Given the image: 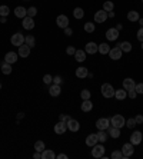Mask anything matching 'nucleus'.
<instances>
[{
  "label": "nucleus",
  "instance_id": "1",
  "mask_svg": "<svg viewBox=\"0 0 143 159\" xmlns=\"http://www.w3.org/2000/svg\"><path fill=\"white\" fill-rule=\"evenodd\" d=\"M100 92H102V95L106 98V99H110V98L114 96V92H116V90H114V88L110 85V83H103L102 88H100Z\"/></svg>",
  "mask_w": 143,
  "mask_h": 159
},
{
  "label": "nucleus",
  "instance_id": "2",
  "mask_svg": "<svg viewBox=\"0 0 143 159\" xmlns=\"http://www.w3.org/2000/svg\"><path fill=\"white\" fill-rule=\"evenodd\" d=\"M125 123L126 119L123 118V115H113L112 119H110V125L114 126V128H119V129H122L125 126Z\"/></svg>",
  "mask_w": 143,
  "mask_h": 159
},
{
  "label": "nucleus",
  "instance_id": "3",
  "mask_svg": "<svg viewBox=\"0 0 143 159\" xmlns=\"http://www.w3.org/2000/svg\"><path fill=\"white\" fill-rule=\"evenodd\" d=\"M122 153H123V158L125 159H127V158H130V156L135 153V145L133 143H125L123 146H122Z\"/></svg>",
  "mask_w": 143,
  "mask_h": 159
},
{
  "label": "nucleus",
  "instance_id": "4",
  "mask_svg": "<svg viewBox=\"0 0 143 159\" xmlns=\"http://www.w3.org/2000/svg\"><path fill=\"white\" fill-rule=\"evenodd\" d=\"M10 42H11V44H13V46H22L23 43H25V36H23L22 33H15L13 34V36L10 37Z\"/></svg>",
  "mask_w": 143,
  "mask_h": 159
},
{
  "label": "nucleus",
  "instance_id": "5",
  "mask_svg": "<svg viewBox=\"0 0 143 159\" xmlns=\"http://www.w3.org/2000/svg\"><path fill=\"white\" fill-rule=\"evenodd\" d=\"M143 141V133L140 132V130H135V132L130 135V143H133L136 146V145H140V142Z\"/></svg>",
  "mask_w": 143,
  "mask_h": 159
},
{
  "label": "nucleus",
  "instance_id": "6",
  "mask_svg": "<svg viewBox=\"0 0 143 159\" xmlns=\"http://www.w3.org/2000/svg\"><path fill=\"white\" fill-rule=\"evenodd\" d=\"M105 152H106V149H105L103 145L96 143L95 146H93V149H92V156L93 158H102V156L105 155Z\"/></svg>",
  "mask_w": 143,
  "mask_h": 159
},
{
  "label": "nucleus",
  "instance_id": "7",
  "mask_svg": "<svg viewBox=\"0 0 143 159\" xmlns=\"http://www.w3.org/2000/svg\"><path fill=\"white\" fill-rule=\"evenodd\" d=\"M122 49L119 48V46H116V48H110V52H109V57L112 60H119L122 59Z\"/></svg>",
  "mask_w": 143,
  "mask_h": 159
},
{
  "label": "nucleus",
  "instance_id": "8",
  "mask_svg": "<svg viewBox=\"0 0 143 159\" xmlns=\"http://www.w3.org/2000/svg\"><path fill=\"white\" fill-rule=\"evenodd\" d=\"M118 37H119V30L116 29V27H110V29H107L106 32V39L109 42H114V40H118Z\"/></svg>",
  "mask_w": 143,
  "mask_h": 159
},
{
  "label": "nucleus",
  "instance_id": "9",
  "mask_svg": "<svg viewBox=\"0 0 143 159\" xmlns=\"http://www.w3.org/2000/svg\"><path fill=\"white\" fill-rule=\"evenodd\" d=\"M110 126V120L107 118H100L96 120V128L99 130H106Z\"/></svg>",
  "mask_w": 143,
  "mask_h": 159
},
{
  "label": "nucleus",
  "instance_id": "10",
  "mask_svg": "<svg viewBox=\"0 0 143 159\" xmlns=\"http://www.w3.org/2000/svg\"><path fill=\"white\" fill-rule=\"evenodd\" d=\"M56 25L60 27V29H65V27L69 26V17L66 15H59L56 19Z\"/></svg>",
  "mask_w": 143,
  "mask_h": 159
},
{
  "label": "nucleus",
  "instance_id": "11",
  "mask_svg": "<svg viewBox=\"0 0 143 159\" xmlns=\"http://www.w3.org/2000/svg\"><path fill=\"white\" fill-rule=\"evenodd\" d=\"M107 20V11L106 10H97L95 13V22L96 23H105Z\"/></svg>",
  "mask_w": 143,
  "mask_h": 159
},
{
  "label": "nucleus",
  "instance_id": "12",
  "mask_svg": "<svg viewBox=\"0 0 143 159\" xmlns=\"http://www.w3.org/2000/svg\"><path fill=\"white\" fill-rule=\"evenodd\" d=\"M22 26H23V29H26V30H33L34 29V20H33V17H29V16L23 17Z\"/></svg>",
  "mask_w": 143,
  "mask_h": 159
},
{
  "label": "nucleus",
  "instance_id": "13",
  "mask_svg": "<svg viewBox=\"0 0 143 159\" xmlns=\"http://www.w3.org/2000/svg\"><path fill=\"white\" fill-rule=\"evenodd\" d=\"M66 125H67V129H69L70 132H77V130L80 129V123H79V120H76V119L70 118L66 122Z\"/></svg>",
  "mask_w": 143,
  "mask_h": 159
},
{
  "label": "nucleus",
  "instance_id": "14",
  "mask_svg": "<svg viewBox=\"0 0 143 159\" xmlns=\"http://www.w3.org/2000/svg\"><path fill=\"white\" fill-rule=\"evenodd\" d=\"M97 50H99V44H96L95 42H89L84 46V52L89 55H95V53H97Z\"/></svg>",
  "mask_w": 143,
  "mask_h": 159
},
{
  "label": "nucleus",
  "instance_id": "15",
  "mask_svg": "<svg viewBox=\"0 0 143 159\" xmlns=\"http://www.w3.org/2000/svg\"><path fill=\"white\" fill-rule=\"evenodd\" d=\"M30 49L32 48H29L26 43H23L22 46H19V52H17V55L20 56V57H29V55H30Z\"/></svg>",
  "mask_w": 143,
  "mask_h": 159
},
{
  "label": "nucleus",
  "instance_id": "16",
  "mask_svg": "<svg viewBox=\"0 0 143 159\" xmlns=\"http://www.w3.org/2000/svg\"><path fill=\"white\" fill-rule=\"evenodd\" d=\"M67 130V125L66 122H62V120H59V122L55 125V133H57V135H63V133Z\"/></svg>",
  "mask_w": 143,
  "mask_h": 159
},
{
  "label": "nucleus",
  "instance_id": "17",
  "mask_svg": "<svg viewBox=\"0 0 143 159\" xmlns=\"http://www.w3.org/2000/svg\"><path fill=\"white\" fill-rule=\"evenodd\" d=\"M19 59V55L15 52H7L6 53V56H4V62L10 63V65H13V63H16Z\"/></svg>",
  "mask_w": 143,
  "mask_h": 159
},
{
  "label": "nucleus",
  "instance_id": "18",
  "mask_svg": "<svg viewBox=\"0 0 143 159\" xmlns=\"http://www.w3.org/2000/svg\"><path fill=\"white\" fill-rule=\"evenodd\" d=\"M49 93H50V96H53V98L59 96L60 93H62V88H60V85H56V83H53V85L49 88Z\"/></svg>",
  "mask_w": 143,
  "mask_h": 159
},
{
  "label": "nucleus",
  "instance_id": "19",
  "mask_svg": "<svg viewBox=\"0 0 143 159\" xmlns=\"http://www.w3.org/2000/svg\"><path fill=\"white\" fill-rule=\"evenodd\" d=\"M97 142H99V139H97V135H96V133H90V135L86 138V145L90 146V148H93Z\"/></svg>",
  "mask_w": 143,
  "mask_h": 159
},
{
  "label": "nucleus",
  "instance_id": "20",
  "mask_svg": "<svg viewBox=\"0 0 143 159\" xmlns=\"http://www.w3.org/2000/svg\"><path fill=\"white\" fill-rule=\"evenodd\" d=\"M135 86H136V83H135V80H133V79L126 78L125 80H123V89H125L126 92H127V90H132V89H135Z\"/></svg>",
  "mask_w": 143,
  "mask_h": 159
},
{
  "label": "nucleus",
  "instance_id": "21",
  "mask_svg": "<svg viewBox=\"0 0 143 159\" xmlns=\"http://www.w3.org/2000/svg\"><path fill=\"white\" fill-rule=\"evenodd\" d=\"M15 16L19 19H23L27 16V9H25L23 6H17V7L15 9Z\"/></svg>",
  "mask_w": 143,
  "mask_h": 159
},
{
  "label": "nucleus",
  "instance_id": "22",
  "mask_svg": "<svg viewBox=\"0 0 143 159\" xmlns=\"http://www.w3.org/2000/svg\"><path fill=\"white\" fill-rule=\"evenodd\" d=\"M107 133H109L110 138L118 139V138L120 136V129H119V128H114V126H109V128H107Z\"/></svg>",
  "mask_w": 143,
  "mask_h": 159
},
{
  "label": "nucleus",
  "instance_id": "23",
  "mask_svg": "<svg viewBox=\"0 0 143 159\" xmlns=\"http://www.w3.org/2000/svg\"><path fill=\"white\" fill-rule=\"evenodd\" d=\"M86 55H87V53L84 52L83 49H79V50H76V53H74V59H76L77 62L83 63L84 60H86Z\"/></svg>",
  "mask_w": 143,
  "mask_h": 159
},
{
  "label": "nucleus",
  "instance_id": "24",
  "mask_svg": "<svg viewBox=\"0 0 143 159\" xmlns=\"http://www.w3.org/2000/svg\"><path fill=\"white\" fill-rule=\"evenodd\" d=\"M87 75H89V70L86 69V67H77L76 69V78L79 79H84V78H87Z\"/></svg>",
  "mask_w": 143,
  "mask_h": 159
},
{
  "label": "nucleus",
  "instance_id": "25",
  "mask_svg": "<svg viewBox=\"0 0 143 159\" xmlns=\"http://www.w3.org/2000/svg\"><path fill=\"white\" fill-rule=\"evenodd\" d=\"M80 109L83 112H90L93 109V102L90 99H86V100H83V103H82V106H80Z\"/></svg>",
  "mask_w": 143,
  "mask_h": 159
},
{
  "label": "nucleus",
  "instance_id": "26",
  "mask_svg": "<svg viewBox=\"0 0 143 159\" xmlns=\"http://www.w3.org/2000/svg\"><path fill=\"white\" fill-rule=\"evenodd\" d=\"M140 19V16H139V11H136V10H130L127 13V20L129 22H137V20H139Z\"/></svg>",
  "mask_w": 143,
  "mask_h": 159
},
{
  "label": "nucleus",
  "instance_id": "27",
  "mask_svg": "<svg viewBox=\"0 0 143 159\" xmlns=\"http://www.w3.org/2000/svg\"><path fill=\"white\" fill-rule=\"evenodd\" d=\"M114 98L118 100H125L127 98V92H126L125 89H118L116 92H114Z\"/></svg>",
  "mask_w": 143,
  "mask_h": 159
},
{
  "label": "nucleus",
  "instance_id": "28",
  "mask_svg": "<svg viewBox=\"0 0 143 159\" xmlns=\"http://www.w3.org/2000/svg\"><path fill=\"white\" fill-rule=\"evenodd\" d=\"M56 158V153L51 149H44L42 152V159H55Z\"/></svg>",
  "mask_w": 143,
  "mask_h": 159
},
{
  "label": "nucleus",
  "instance_id": "29",
  "mask_svg": "<svg viewBox=\"0 0 143 159\" xmlns=\"http://www.w3.org/2000/svg\"><path fill=\"white\" fill-rule=\"evenodd\" d=\"M118 46L122 49V52L129 53L130 50H132V43H130V42H120V43H119Z\"/></svg>",
  "mask_w": 143,
  "mask_h": 159
},
{
  "label": "nucleus",
  "instance_id": "30",
  "mask_svg": "<svg viewBox=\"0 0 143 159\" xmlns=\"http://www.w3.org/2000/svg\"><path fill=\"white\" fill-rule=\"evenodd\" d=\"M97 52L100 53V55H109L110 52V46L107 43H100L99 44V50Z\"/></svg>",
  "mask_w": 143,
  "mask_h": 159
},
{
  "label": "nucleus",
  "instance_id": "31",
  "mask_svg": "<svg viewBox=\"0 0 143 159\" xmlns=\"http://www.w3.org/2000/svg\"><path fill=\"white\" fill-rule=\"evenodd\" d=\"M25 43L29 46V48H34L36 46V39H34L33 34H29V36L25 37Z\"/></svg>",
  "mask_w": 143,
  "mask_h": 159
},
{
  "label": "nucleus",
  "instance_id": "32",
  "mask_svg": "<svg viewBox=\"0 0 143 159\" xmlns=\"http://www.w3.org/2000/svg\"><path fill=\"white\" fill-rule=\"evenodd\" d=\"M11 65L10 63H7V62H3L2 63V72H3V75H10L11 73Z\"/></svg>",
  "mask_w": 143,
  "mask_h": 159
},
{
  "label": "nucleus",
  "instance_id": "33",
  "mask_svg": "<svg viewBox=\"0 0 143 159\" xmlns=\"http://www.w3.org/2000/svg\"><path fill=\"white\" fill-rule=\"evenodd\" d=\"M84 32L86 33H93L95 32V29H96V26H95V23L93 22H87V23H84Z\"/></svg>",
  "mask_w": 143,
  "mask_h": 159
},
{
  "label": "nucleus",
  "instance_id": "34",
  "mask_svg": "<svg viewBox=\"0 0 143 159\" xmlns=\"http://www.w3.org/2000/svg\"><path fill=\"white\" fill-rule=\"evenodd\" d=\"M83 16H84V11H83V9H82V7H76L73 10V17L74 19H77V20H79V19H83Z\"/></svg>",
  "mask_w": 143,
  "mask_h": 159
},
{
  "label": "nucleus",
  "instance_id": "35",
  "mask_svg": "<svg viewBox=\"0 0 143 159\" xmlns=\"http://www.w3.org/2000/svg\"><path fill=\"white\" fill-rule=\"evenodd\" d=\"M96 135H97V139H99V142H102V143H105V142H106V139H107L106 130H99V132L96 133Z\"/></svg>",
  "mask_w": 143,
  "mask_h": 159
},
{
  "label": "nucleus",
  "instance_id": "36",
  "mask_svg": "<svg viewBox=\"0 0 143 159\" xmlns=\"http://www.w3.org/2000/svg\"><path fill=\"white\" fill-rule=\"evenodd\" d=\"M114 9V3L113 2H110V0H107V2H105L103 3V10H106V11H112Z\"/></svg>",
  "mask_w": 143,
  "mask_h": 159
},
{
  "label": "nucleus",
  "instance_id": "37",
  "mask_svg": "<svg viewBox=\"0 0 143 159\" xmlns=\"http://www.w3.org/2000/svg\"><path fill=\"white\" fill-rule=\"evenodd\" d=\"M9 13H10L9 6H0V16H2V17H7Z\"/></svg>",
  "mask_w": 143,
  "mask_h": 159
},
{
  "label": "nucleus",
  "instance_id": "38",
  "mask_svg": "<svg viewBox=\"0 0 143 159\" xmlns=\"http://www.w3.org/2000/svg\"><path fill=\"white\" fill-rule=\"evenodd\" d=\"M34 149H36L37 152H43L44 149H46V146H44V142L43 141H37L36 143H34Z\"/></svg>",
  "mask_w": 143,
  "mask_h": 159
},
{
  "label": "nucleus",
  "instance_id": "39",
  "mask_svg": "<svg viewBox=\"0 0 143 159\" xmlns=\"http://www.w3.org/2000/svg\"><path fill=\"white\" fill-rule=\"evenodd\" d=\"M90 96H92V93H90V90H87V89H83V90L80 92V98L83 100L90 99Z\"/></svg>",
  "mask_w": 143,
  "mask_h": 159
},
{
  "label": "nucleus",
  "instance_id": "40",
  "mask_svg": "<svg viewBox=\"0 0 143 159\" xmlns=\"http://www.w3.org/2000/svg\"><path fill=\"white\" fill-rule=\"evenodd\" d=\"M126 126H127L129 129H133L136 126V120H135V118H129L127 120H126V123H125Z\"/></svg>",
  "mask_w": 143,
  "mask_h": 159
},
{
  "label": "nucleus",
  "instance_id": "41",
  "mask_svg": "<svg viewBox=\"0 0 143 159\" xmlns=\"http://www.w3.org/2000/svg\"><path fill=\"white\" fill-rule=\"evenodd\" d=\"M36 15H37V9L34 7V6H32V7L27 9V16H29V17H34Z\"/></svg>",
  "mask_w": 143,
  "mask_h": 159
},
{
  "label": "nucleus",
  "instance_id": "42",
  "mask_svg": "<svg viewBox=\"0 0 143 159\" xmlns=\"http://www.w3.org/2000/svg\"><path fill=\"white\" fill-rule=\"evenodd\" d=\"M110 158L112 159H122L123 158V153H122V151H114V152H112Z\"/></svg>",
  "mask_w": 143,
  "mask_h": 159
},
{
  "label": "nucleus",
  "instance_id": "43",
  "mask_svg": "<svg viewBox=\"0 0 143 159\" xmlns=\"http://www.w3.org/2000/svg\"><path fill=\"white\" fill-rule=\"evenodd\" d=\"M51 82H53V76H51V75H44V76H43V83L50 85Z\"/></svg>",
  "mask_w": 143,
  "mask_h": 159
},
{
  "label": "nucleus",
  "instance_id": "44",
  "mask_svg": "<svg viewBox=\"0 0 143 159\" xmlns=\"http://www.w3.org/2000/svg\"><path fill=\"white\" fill-rule=\"evenodd\" d=\"M135 90L137 95H143V83H136Z\"/></svg>",
  "mask_w": 143,
  "mask_h": 159
},
{
  "label": "nucleus",
  "instance_id": "45",
  "mask_svg": "<svg viewBox=\"0 0 143 159\" xmlns=\"http://www.w3.org/2000/svg\"><path fill=\"white\" fill-rule=\"evenodd\" d=\"M66 53L69 56H74V53H76V49L73 48V46H67V49H66Z\"/></svg>",
  "mask_w": 143,
  "mask_h": 159
},
{
  "label": "nucleus",
  "instance_id": "46",
  "mask_svg": "<svg viewBox=\"0 0 143 159\" xmlns=\"http://www.w3.org/2000/svg\"><path fill=\"white\" fill-rule=\"evenodd\" d=\"M136 37H137V40H139V42H143V27H140V29L137 30V34H136Z\"/></svg>",
  "mask_w": 143,
  "mask_h": 159
},
{
  "label": "nucleus",
  "instance_id": "47",
  "mask_svg": "<svg viewBox=\"0 0 143 159\" xmlns=\"http://www.w3.org/2000/svg\"><path fill=\"white\" fill-rule=\"evenodd\" d=\"M135 120H136V125H142L143 123V115H136Z\"/></svg>",
  "mask_w": 143,
  "mask_h": 159
},
{
  "label": "nucleus",
  "instance_id": "48",
  "mask_svg": "<svg viewBox=\"0 0 143 159\" xmlns=\"http://www.w3.org/2000/svg\"><path fill=\"white\" fill-rule=\"evenodd\" d=\"M127 95H129V98H130V99H135V98L137 96V93H136L135 89H132V90H127Z\"/></svg>",
  "mask_w": 143,
  "mask_h": 159
},
{
  "label": "nucleus",
  "instance_id": "49",
  "mask_svg": "<svg viewBox=\"0 0 143 159\" xmlns=\"http://www.w3.org/2000/svg\"><path fill=\"white\" fill-rule=\"evenodd\" d=\"M63 30H65V34H66V36H72V34H73V30L70 29L69 26H67V27H65V29H63Z\"/></svg>",
  "mask_w": 143,
  "mask_h": 159
},
{
  "label": "nucleus",
  "instance_id": "50",
  "mask_svg": "<svg viewBox=\"0 0 143 159\" xmlns=\"http://www.w3.org/2000/svg\"><path fill=\"white\" fill-rule=\"evenodd\" d=\"M70 119L69 115H59V120H62V122H67Z\"/></svg>",
  "mask_w": 143,
  "mask_h": 159
},
{
  "label": "nucleus",
  "instance_id": "51",
  "mask_svg": "<svg viewBox=\"0 0 143 159\" xmlns=\"http://www.w3.org/2000/svg\"><path fill=\"white\" fill-rule=\"evenodd\" d=\"M53 83L60 85V83H62V78H60V76H55V78H53Z\"/></svg>",
  "mask_w": 143,
  "mask_h": 159
},
{
  "label": "nucleus",
  "instance_id": "52",
  "mask_svg": "<svg viewBox=\"0 0 143 159\" xmlns=\"http://www.w3.org/2000/svg\"><path fill=\"white\" fill-rule=\"evenodd\" d=\"M33 158L34 159H42V152H34V155H33Z\"/></svg>",
  "mask_w": 143,
  "mask_h": 159
},
{
  "label": "nucleus",
  "instance_id": "53",
  "mask_svg": "<svg viewBox=\"0 0 143 159\" xmlns=\"http://www.w3.org/2000/svg\"><path fill=\"white\" fill-rule=\"evenodd\" d=\"M57 159H67V155L66 153H59V155H56Z\"/></svg>",
  "mask_w": 143,
  "mask_h": 159
},
{
  "label": "nucleus",
  "instance_id": "54",
  "mask_svg": "<svg viewBox=\"0 0 143 159\" xmlns=\"http://www.w3.org/2000/svg\"><path fill=\"white\" fill-rule=\"evenodd\" d=\"M107 17H114V11H107Z\"/></svg>",
  "mask_w": 143,
  "mask_h": 159
},
{
  "label": "nucleus",
  "instance_id": "55",
  "mask_svg": "<svg viewBox=\"0 0 143 159\" xmlns=\"http://www.w3.org/2000/svg\"><path fill=\"white\" fill-rule=\"evenodd\" d=\"M137 22H139L140 27H143V17H142V19H139V20H137Z\"/></svg>",
  "mask_w": 143,
  "mask_h": 159
},
{
  "label": "nucleus",
  "instance_id": "56",
  "mask_svg": "<svg viewBox=\"0 0 143 159\" xmlns=\"http://www.w3.org/2000/svg\"><path fill=\"white\" fill-rule=\"evenodd\" d=\"M0 89H2V82H0Z\"/></svg>",
  "mask_w": 143,
  "mask_h": 159
},
{
  "label": "nucleus",
  "instance_id": "57",
  "mask_svg": "<svg viewBox=\"0 0 143 159\" xmlns=\"http://www.w3.org/2000/svg\"><path fill=\"white\" fill-rule=\"evenodd\" d=\"M0 23H2V16H0Z\"/></svg>",
  "mask_w": 143,
  "mask_h": 159
},
{
  "label": "nucleus",
  "instance_id": "58",
  "mask_svg": "<svg viewBox=\"0 0 143 159\" xmlns=\"http://www.w3.org/2000/svg\"><path fill=\"white\" fill-rule=\"evenodd\" d=\"M142 50H143V42H142Z\"/></svg>",
  "mask_w": 143,
  "mask_h": 159
},
{
  "label": "nucleus",
  "instance_id": "59",
  "mask_svg": "<svg viewBox=\"0 0 143 159\" xmlns=\"http://www.w3.org/2000/svg\"><path fill=\"white\" fill-rule=\"evenodd\" d=\"M25 2H29V0H25Z\"/></svg>",
  "mask_w": 143,
  "mask_h": 159
},
{
  "label": "nucleus",
  "instance_id": "60",
  "mask_svg": "<svg viewBox=\"0 0 143 159\" xmlns=\"http://www.w3.org/2000/svg\"><path fill=\"white\" fill-rule=\"evenodd\" d=\"M142 3H143V0H142Z\"/></svg>",
  "mask_w": 143,
  "mask_h": 159
}]
</instances>
